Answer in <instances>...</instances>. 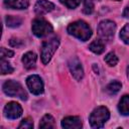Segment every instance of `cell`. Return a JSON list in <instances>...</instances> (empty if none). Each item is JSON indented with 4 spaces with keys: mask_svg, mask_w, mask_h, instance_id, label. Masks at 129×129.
<instances>
[{
    "mask_svg": "<svg viewBox=\"0 0 129 129\" xmlns=\"http://www.w3.org/2000/svg\"><path fill=\"white\" fill-rule=\"evenodd\" d=\"M89 48L91 51H93L96 54H101L105 50V45L101 40H94L90 45Z\"/></svg>",
    "mask_w": 129,
    "mask_h": 129,
    "instance_id": "obj_16",
    "label": "cell"
},
{
    "mask_svg": "<svg viewBox=\"0 0 129 129\" xmlns=\"http://www.w3.org/2000/svg\"><path fill=\"white\" fill-rule=\"evenodd\" d=\"M13 71H14V69L12 68V66L5 59L1 58V74L2 75L11 74V73H13Z\"/></svg>",
    "mask_w": 129,
    "mask_h": 129,
    "instance_id": "obj_19",
    "label": "cell"
},
{
    "mask_svg": "<svg viewBox=\"0 0 129 129\" xmlns=\"http://www.w3.org/2000/svg\"><path fill=\"white\" fill-rule=\"evenodd\" d=\"M68 32L82 41H86L92 36L91 27L89 26L87 22L83 20H78V21L71 23L68 26Z\"/></svg>",
    "mask_w": 129,
    "mask_h": 129,
    "instance_id": "obj_1",
    "label": "cell"
},
{
    "mask_svg": "<svg viewBox=\"0 0 129 129\" xmlns=\"http://www.w3.org/2000/svg\"><path fill=\"white\" fill-rule=\"evenodd\" d=\"M109 118H110L109 110L104 106H100L97 107L91 113L89 121L93 128H102Z\"/></svg>",
    "mask_w": 129,
    "mask_h": 129,
    "instance_id": "obj_2",
    "label": "cell"
},
{
    "mask_svg": "<svg viewBox=\"0 0 129 129\" xmlns=\"http://www.w3.org/2000/svg\"><path fill=\"white\" fill-rule=\"evenodd\" d=\"M58 45H59V40L57 37H52L48 40H45L42 43L40 56H41V60L44 64H47L49 62V60L51 59V56L57 49Z\"/></svg>",
    "mask_w": 129,
    "mask_h": 129,
    "instance_id": "obj_4",
    "label": "cell"
},
{
    "mask_svg": "<svg viewBox=\"0 0 129 129\" xmlns=\"http://www.w3.org/2000/svg\"><path fill=\"white\" fill-rule=\"evenodd\" d=\"M69 69L73 75V77L77 81H81L84 77V70L82 67L81 61L78 57H72L69 60Z\"/></svg>",
    "mask_w": 129,
    "mask_h": 129,
    "instance_id": "obj_9",
    "label": "cell"
},
{
    "mask_svg": "<svg viewBox=\"0 0 129 129\" xmlns=\"http://www.w3.org/2000/svg\"><path fill=\"white\" fill-rule=\"evenodd\" d=\"M123 16L124 17H129V7H126L124 12H123Z\"/></svg>",
    "mask_w": 129,
    "mask_h": 129,
    "instance_id": "obj_27",
    "label": "cell"
},
{
    "mask_svg": "<svg viewBox=\"0 0 129 129\" xmlns=\"http://www.w3.org/2000/svg\"><path fill=\"white\" fill-rule=\"evenodd\" d=\"M93 68H94V70L96 71V73L98 74V68H96V64H93Z\"/></svg>",
    "mask_w": 129,
    "mask_h": 129,
    "instance_id": "obj_28",
    "label": "cell"
},
{
    "mask_svg": "<svg viewBox=\"0 0 129 129\" xmlns=\"http://www.w3.org/2000/svg\"><path fill=\"white\" fill-rule=\"evenodd\" d=\"M4 5L10 9H26L29 5V0H5Z\"/></svg>",
    "mask_w": 129,
    "mask_h": 129,
    "instance_id": "obj_13",
    "label": "cell"
},
{
    "mask_svg": "<svg viewBox=\"0 0 129 129\" xmlns=\"http://www.w3.org/2000/svg\"><path fill=\"white\" fill-rule=\"evenodd\" d=\"M64 6H67L68 8H71V9H74V8H76L80 3H81V1L82 0H59Z\"/></svg>",
    "mask_w": 129,
    "mask_h": 129,
    "instance_id": "obj_23",
    "label": "cell"
},
{
    "mask_svg": "<svg viewBox=\"0 0 129 129\" xmlns=\"http://www.w3.org/2000/svg\"><path fill=\"white\" fill-rule=\"evenodd\" d=\"M118 110L121 115L129 116V95H125L121 98L118 105Z\"/></svg>",
    "mask_w": 129,
    "mask_h": 129,
    "instance_id": "obj_14",
    "label": "cell"
},
{
    "mask_svg": "<svg viewBox=\"0 0 129 129\" xmlns=\"http://www.w3.org/2000/svg\"><path fill=\"white\" fill-rule=\"evenodd\" d=\"M9 44L11 46H13V47H18V46L22 45V41L20 39H18V38H11L9 40Z\"/></svg>",
    "mask_w": 129,
    "mask_h": 129,
    "instance_id": "obj_26",
    "label": "cell"
},
{
    "mask_svg": "<svg viewBox=\"0 0 129 129\" xmlns=\"http://www.w3.org/2000/svg\"><path fill=\"white\" fill-rule=\"evenodd\" d=\"M94 11V4L91 0H85L83 6V12L85 14H91Z\"/></svg>",
    "mask_w": 129,
    "mask_h": 129,
    "instance_id": "obj_22",
    "label": "cell"
},
{
    "mask_svg": "<svg viewBox=\"0 0 129 129\" xmlns=\"http://www.w3.org/2000/svg\"><path fill=\"white\" fill-rule=\"evenodd\" d=\"M36 54L32 51H28L22 56V62L25 69L27 70H32L35 68L36 64Z\"/></svg>",
    "mask_w": 129,
    "mask_h": 129,
    "instance_id": "obj_12",
    "label": "cell"
},
{
    "mask_svg": "<svg viewBox=\"0 0 129 129\" xmlns=\"http://www.w3.org/2000/svg\"><path fill=\"white\" fill-rule=\"evenodd\" d=\"M26 85L33 95H40L43 93V83L39 76L31 75L26 79Z\"/></svg>",
    "mask_w": 129,
    "mask_h": 129,
    "instance_id": "obj_7",
    "label": "cell"
},
{
    "mask_svg": "<svg viewBox=\"0 0 129 129\" xmlns=\"http://www.w3.org/2000/svg\"><path fill=\"white\" fill-rule=\"evenodd\" d=\"M105 61L107 62V64H109L110 67H115L118 63V57L116 56V54L114 52H109L106 56H105Z\"/></svg>",
    "mask_w": 129,
    "mask_h": 129,
    "instance_id": "obj_20",
    "label": "cell"
},
{
    "mask_svg": "<svg viewBox=\"0 0 129 129\" xmlns=\"http://www.w3.org/2000/svg\"><path fill=\"white\" fill-rule=\"evenodd\" d=\"M120 38L126 44H129V24H126L120 31Z\"/></svg>",
    "mask_w": 129,
    "mask_h": 129,
    "instance_id": "obj_21",
    "label": "cell"
},
{
    "mask_svg": "<svg viewBox=\"0 0 129 129\" xmlns=\"http://www.w3.org/2000/svg\"><path fill=\"white\" fill-rule=\"evenodd\" d=\"M61 127L66 129H79L82 127V121L79 117L69 116L61 120Z\"/></svg>",
    "mask_w": 129,
    "mask_h": 129,
    "instance_id": "obj_11",
    "label": "cell"
},
{
    "mask_svg": "<svg viewBox=\"0 0 129 129\" xmlns=\"http://www.w3.org/2000/svg\"><path fill=\"white\" fill-rule=\"evenodd\" d=\"M54 9V4L47 0H38L34 5V11L38 15L46 14Z\"/></svg>",
    "mask_w": 129,
    "mask_h": 129,
    "instance_id": "obj_10",
    "label": "cell"
},
{
    "mask_svg": "<svg viewBox=\"0 0 129 129\" xmlns=\"http://www.w3.org/2000/svg\"><path fill=\"white\" fill-rule=\"evenodd\" d=\"M6 24L9 27H18L22 23V19L18 16H13V15H8L5 18Z\"/></svg>",
    "mask_w": 129,
    "mask_h": 129,
    "instance_id": "obj_17",
    "label": "cell"
},
{
    "mask_svg": "<svg viewBox=\"0 0 129 129\" xmlns=\"http://www.w3.org/2000/svg\"><path fill=\"white\" fill-rule=\"evenodd\" d=\"M18 128H19V129H21V128L31 129V128H33V122H32V120H31L30 118H25V119H23V120L21 121V123L19 124Z\"/></svg>",
    "mask_w": 129,
    "mask_h": 129,
    "instance_id": "obj_24",
    "label": "cell"
},
{
    "mask_svg": "<svg viewBox=\"0 0 129 129\" xmlns=\"http://www.w3.org/2000/svg\"><path fill=\"white\" fill-rule=\"evenodd\" d=\"M14 54V52L12 50H9L5 47H1V58L4 59L6 57H12Z\"/></svg>",
    "mask_w": 129,
    "mask_h": 129,
    "instance_id": "obj_25",
    "label": "cell"
},
{
    "mask_svg": "<svg viewBox=\"0 0 129 129\" xmlns=\"http://www.w3.org/2000/svg\"><path fill=\"white\" fill-rule=\"evenodd\" d=\"M32 32L37 37H43L52 32L51 24L43 18H36L32 21L31 25Z\"/></svg>",
    "mask_w": 129,
    "mask_h": 129,
    "instance_id": "obj_5",
    "label": "cell"
},
{
    "mask_svg": "<svg viewBox=\"0 0 129 129\" xmlns=\"http://www.w3.org/2000/svg\"><path fill=\"white\" fill-rule=\"evenodd\" d=\"M121 87H122V85H121L120 82H118V81H113V82H111V83L106 87V91H107L108 94L114 95V94H117V93L120 91Z\"/></svg>",
    "mask_w": 129,
    "mask_h": 129,
    "instance_id": "obj_18",
    "label": "cell"
},
{
    "mask_svg": "<svg viewBox=\"0 0 129 129\" xmlns=\"http://www.w3.org/2000/svg\"><path fill=\"white\" fill-rule=\"evenodd\" d=\"M4 115L8 119H17L22 115V108L16 102H9L4 108Z\"/></svg>",
    "mask_w": 129,
    "mask_h": 129,
    "instance_id": "obj_8",
    "label": "cell"
},
{
    "mask_svg": "<svg viewBox=\"0 0 129 129\" xmlns=\"http://www.w3.org/2000/svg\"><path fill=\"white\" fill-rule=\"evenodd\" d=\"M3 92L10 97H17L21 100H27V94L22 86L13 80H8L3 84Z\"/></svg>",
    "mask_w": 129,
    "mask_h": 129,
    "instance_id": "obj_3",
    "label": "cell"
},
{
    "mask_svg": "<svg viewBox=\"0 0 129 129\" xmlns=\"http://www.w3.org/2000/svg\"><path fill=\"white\" fill-rule=\"evenodd\" d=\"M116 1H121V0H116Z\"/></svg>",
    "mask_w": 129,
    "mask_h": 129,
    "instance_id": "obj_30",
    "label": "cell"
},
{
    "mask_svg": "<svg viewBox=\"0 0 129 129\" xmlns=\"http://www.w3.org/2000/svg\"><path fill=\"white\" fill-rule=\"evenodd\" d=\"M127 77H128V79H129V67H128V69H127Z\"/></svg>",
    "mask_w": 129,
    "mask_h": 129,
    "instance_id": "obj_29",
    "label": "cell"
},
{
    "mask_svg": "<svg viewBox=\"0 0 129 129\" xmlns=\"http://www.w3.org/2000/svg\"><path fill=\"white\" fill-rule=\"evenodd\" d=\"M55 123H54V119L51 115H44L40 122H39V128H54Z\"/></svg>",
    "mask_w": 129,
    "mask_h": 129,
    "instance_id": "obj_15",
    "label": "cell"
},
{
    "mask_svg": "<svg viewBox=\"0 0 129 129\" xmlns=\"http://www.w3.org/2000/svg\"><path fill=\"white\" fill-rule=\"evenodd\" d=\"M97 31L103 40H111L116 31V24L111 20H103L99 23Z\"/></svg>",
    "mask_w": 129,
    "mask_h": 129,
    "instance_id": "obj_6",
    "label": "cell"
}]
</instances>
